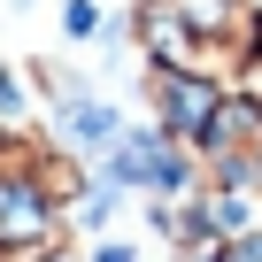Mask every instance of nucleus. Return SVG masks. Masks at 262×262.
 <instances>
[{
	"instance_id": "3",
	"label": "nucleus",
	"mask_w": 262,
	"mask_h": 262,
	"mask_svg": "<svg viewBox=\"0 0 262 262\" xmlns=\"http://www.w3.org/2000/svg\"><path fill=\"white\" fill-rule=\"evenodd\" d=\"M139 93H147V116H155V131H170L178 147H193V131L208 123V108H216V93H224V85H208V77H185V70H162V62H147Z\"/></svg>"
},
{
	"instance_id": "2",
	"label": "nucleus",
	"mask_w": 262,
	"mask_h": 262,
	"mask_svg": "<svg viewBox=\"0 0 262 262\" xmlns=\"http://www.w3.org/2000/svg\"><path fill=\"white\" fill-rule=\"evenodd\" d=\"M54 254H70V216L16 162H0V262H54Z\"/></svg>"
},
{
	"instance_id": "6",
	"label": "nucleus",
	"mask_w": 262,
	"mask_h": 262,
	"mask_svg": "<svg viewBox=\"0 0 262 262\" xmlns=\"http://www.w3.org/2000/svg\"><path fill=\"white\" fill-rule=\"evenodd\" d=\"M62 24H70V39H100V8H93V0H70Z\"/></svg>"
},
{
	"instance_id": "7",
	"label": "nucleus",
	"mask_w": 262,
	"mask_h": 262,
	"mask_svg": "<svg viewBox=\"0 0 262 262\" xmlns=\"http://www.w3.org/2000/svg\"><path fill=\"white\" fill-rule=\"evenodd\" d=\"M247 8H254V16H262V0H247Z\"/></svg>"
},
{
	"instance_id": "5",
	"label": "nucleus",
	"mask_w": 262,
	"mask_h": 262,
	"mask_svg": "<svg viewBox=\"0 0 262 262\" xmlns=\"http://www.w3.org/2000/svg\"><path fill=\"white\" fill-rule=\"evenodd\" d=\"M231 85H239V93H247V100L262 108V16H254V54H247V70H239Z\"/></svg>"
},
{
	"instance_id": "4",
	"label": "nucleus",
	"mask_w": 262,
	"mask_h": 262,
	"mask_svg": "<svg viewBox=\"0 0 262 262\" xmlns=\"http://www.w3.org/2000/svg\"><path fill=\"white\" fill-rule=\"evenodd\" d=\"M208 262H262V224H239L208 247Z\"/></svg>"
},
{
	"instance_id": "1",
	"label": "nucleus",
	"mask_w": 262,
	"mask_h": 262,
	"mask_svg": "<svg viewBox=\"0 0 262 262\" xmlns=\"http://www.w3.org/2000/svg\"><path fill=\"white\" fill-rule=\"evenodd\" d=\"M131 39L162 70L231 85L254 54V8L247 0H131Z\"/></svg>"
}]
</instances>
